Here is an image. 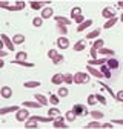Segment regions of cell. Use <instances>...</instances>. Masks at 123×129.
Listing matches in <instances>:
<instances>
[{"label": "cell", "instance_id": "1", "mask_svg": "<svg viewBox=\"0 0 123 129\" xmlns=\"http://www.w3.org/2000/svg\"><path fill=\"white\" fill-rule=\"evenodd\" d=\"M88 82H89V77H88L86 72H77V74L74 75V83H77V85H80V83H88Z\"/></svg>", "mask_w": 123, "mask_h": 129}, {"label": "cell", "instance_id": "2", "mask_svg": "<svg viewBox=\"0 0 123 129\" xmlns=\"http://www.w3.org/2000/svg\"><path fill=\"white\" fill-rule=\"evenodd\" d=\"M72 112L75 115H88L89 112H88V109L83 106V105H80V103H77V105H74V109H72Z\"/></svg>", "mask_w": 123, "mask_h": 129}, {"label": "cell", "instance_id": "3", "mask_svg": "<svg viewBox=\"0 0 123 129\" xmlns=\"http://www.w3.org/2000/svg\"><path fill=\"white\" fill-rule=\"evenodd\" d=\"M15 118H17V121H26V120L29 118L28 109H19L17 114H15Z\"/></svg>", "mask_w": 123, "mask_h": 129}, {"label": "cell", "instance_id": "4", "mask_svg": "<svg viewBox=\"0 0 123 129\" xmlns=\"http://www.w3.org/2000/svg\"><path fill=\"white\" fill-rule=\"evenodd\" d=\"M25 127H28V129H36V127H39V121L34 118V115L29 117V118L25 121Z\"/></svg>", "mask_w": 123, "mask_h": 129}, {"label": "cell", "instance_id": "5", "mask_svg": "<svg viewBox=\"0 0 123 129\" xmlns=\"http://www.w3.org/2000/svg\"><path fill=\"white\" fill-rule=\"evenodd\" d=\"M54 127L55 129H66L68 126L65 124V120H63V117H55V120H54Z\"/></svg>", "mask_w": 123, "mask_h": 129}, {"label": "cell", "instance_id": "6", "mask_svg": "<svg viewBox=\"0 0 123 129\" xmlns=\"http://www.w3.org/2000/svg\"><path fill=\"white\" fill-rule=\"evenodd\" d=\"M57 46H58V48H61V49H66V48L69 46V40H68L65 36H61V37H58V39H57Z\"/></svg>", "mask_w": 123, "mask_h": 129}, {"label": "cell", "instance_id": "7", "mask_svg": "<svg viewBox=\"0 0 123 129\" xmlns=\"http://www.w3.org/2000/svg\"><path fill=\"white\" fill-rule=\"evenodd\" d=\"M51 82H52V85H61L65 82V74H54Z\"/></svg>", "mask_w": 123, "mask_h": 129}, {"label": "cell", "instance_id": "8", "mask_svg": "<svg viewBox=\"0 0 123 129\" xmlns=\"http://www.w3.org/2000/svg\"><path fill=\"white\" fill-rule=\"evenodd\" d=\"M0 39L3 40V43L8 46V49H9V51H14V42H12L6 34H2V36H0Z\"/></svg>", "mask_w": 123, "mask_h": 129}, {"label": "cell", "instance_id": "9", "mask_svg": "<svg viewBox=\"0 0 123 129\" xmlns=\"http://www.w3.org/2000/svg\"><path fill=\"white\" fill-rule=\"evenodd\" d=\"M118 64H120V63H118V60H117V58L109 57V58L106 60V66L109 68V69H117V68H118Z\"/></svg>", "mask_w": 123, "mask_h": 129}, {"label": "cell", "instance_id": "10", "mask_svg": "<svg viewBox=\"0 0 123 129\" xmlns=\"http://www.w3.org/2000/svg\"><path fill=\"white\" fill-rule=\"evenodd\" d=\"M86 69H88V72L89 74H92V75H94V77H99V78H102V77H105L99 69H96L94 66H91V64H86Z\"/></svg>", "mask_w": 123, "mask_h": 129}, {"label": "cell", "instance_id": "11", "mask_svg": "<svg viewBox=\"0 0 123 129\" xmlns=\"http://www.w3.org/2000/svg\"><path fill=\"white\" fill-rule=\"evenodd\" d=\"M102 15H103L105 19L109 20V19H114V17H115V12H114L111 8H105V9L102 11Z\"/></svg>", "mask_w": 123, "mask_h": 129}, {"label": "cell", "instance_id": "12", "mask_svg": "<svg viewBox=\"0 0 123 129\" xmlns=\"http://www.w3.org/2000/svg\"><path fill=\"white\" fill-rule=\"evenodd\" d=\"M19 108L17 106H8V108H0V115H5V114H11V112H17Z\"/></svg>", "mask_w": 123, "mask_h": 129}, {"label": "cell", "instance_id": "13", "mask_svg": "<svg viewBox=\"0 0 123 129\" xmlns=\"http://www.w3.org/2000/svg\"><path fill=\"white\" fill-rule=\"evenodd\" d=\"M0 95H2L3 99H9V97L12 95V89L9 86H3L2 89H0Z\"/></svg>", "mask_w": 123, "mask_h": 129}, {"label": "cell", "instance_id": "14", "mask_svg": "<svg viewBox=\"0 0 123 129\" xmlns=\"http://www.w3.org/2000/svg\"><path fill=\"white\" fill-rule=\"evenodd\" d=\"M52 12H54V11H52L51 6H49V8H45V9L42 11V15H40V17H42V19H49V17H52Z\"/></svg>", "mask_w": 123, "mask_h": 129}, {"label": "cell", "instance_id": "15", "mask_svg": "<svg viewBox=\"0 0 123 129\" xmlns=\"http://www.w3.org/2000/svg\"><path fill=\"white\" fill-rule=\"evenodd\" d=\"M91 25H92V20H85L83 23H80V25H79V28H77V31H79V32H83V31H85L86 28H89Z\"/></svg>", "mask_w": 123, "mask_h": 129}, {"label": "cell", "instance_id": "16", "mask_svg": "<svg viewBox=\"0 0 123 129\" xmlns=\"http://www.w3.org/2000/svg\"><path fill=\"white\" fill-rule=\"evenodd\" d=\"M36 100H37L42 106H46V105H48V99H46L45 95H42V94H36Z\"/></svg>", "mask_w": 123, "mask_h": 129}, {"label": "cell", "instance_id": "17", "mask_svg": "<svg viewBox=\"0 0 123 129\" xmlns=\"http://www.w3.org/2000/svg\"><path fill=\"white\" fill-rule=\"evenodd\" d=\"M100 36V29H94V31H91V32H88V34H86V39L88 40H91V39H97ZM85 39V40H86Z\"/></svg>", "mask_w": 123, "mask_h": 129}, {"label": "cell", "instance_id": "18", "mask_svg": "<svg viewBox=\"0 0 123 129\" xmlns=\"http://www.w3.org/2000/svg\"><path fill=\"white\" fill-rule=\"evenodd\" d=\"M86 48V43H85V40H79L75 45H74V51H83Z\"/></svg>", "mask_w": 123, "mask_h": 129}, {"label": "cell", "instance_id": "19", "mask_svg": "<svg viewBox=\"0 0 123 129\" xmlns=\"http://www.w3.org/2000/svg\"><path fill=\"white\" fill-rule=\"evenodd\" d=\"M12 42H14V45H22V43L25 42V36H22V34H15V36L12 37Z\"/></svg>", "mask_w": 123, "mask_h": 129}, {"label": "cell", "instance_id": "20", "mask_svg": "<svg viewBox=\"0 0 123 129\" xmlns=\"http://www.w3.org/2000/svg\"><path fill=\"white\" fill-rule=\"evenodd\" d=\"M85 127H86V129H99V127H102V124H100V121H99V120H94V121L88 123Z\"/></svg>", "mask_w": 123, "mask_h": 129}, {"label": "cell", "instance_id": "21", "mask_svg": "<svg viewBox=\"0 0 123 129\" xmlns=\"http://www.w3.org/2000/svg\"><path fill=\"white\" fill-rule=\"evenodd\" d=\"M106 78H111V69L106 66V64H102V71H100Z\"/></svg>", "mask_w": 123, "mask_h": 129}, {"label": "cell", "instance_id": "22", "mask_svg": "<svg viewBox=\"0 0 123 129\" xmlns=\"http://www.w3.org/2000/svg\"><path fill=\"white\" fill-rule=\"evenodd\" d=\"M25 108H42V105L39 102H23Z\"/></svg>", "mask_w": 123, "mask_h": 129}, {"label": "cell", "instance_id": "23", "mask_svg": "<svg viewBox=\"0 0 123 129\" xmlns=\"http://www.w3.org/2000/svg\"><path fill=\"white\" fill-rule=\"evenodd\" d=\"M26 52L25 51H20V52H17V55H15V60L17 61H26Z\"/></svg>", "mask_w": 123, "mask_h": 129}, {"label": "cell", "instance_id": "24", "mask_svg": "<svg viewBox=\"0 0 123 129\" xmlns=\"http://www.w3.org/2000/svg\"><path fill=\"white\" fill-rule=\"evenodd\" d=\"M55 22H57V23H60V25H66V26L71 23L66 17H60V15H57V17H55Z\"/></svg>", "mask_w": 123, "mask_h": 129}, {"label": "cell", "instance_id": "25", "mask_svg": "<svg viewBox=\"0 0 123 129\" xmlns=\"http://www.w3.org/2000/svg\"><path fill=\"white\" fill-rule=\"evenodd\" d=\"M14 64H20V66H26V68H34V63H29V61H17L14 60Z\"/></svg>", "mask_w": 123, "mask_h": 129}, {"label": "cell", "instance_id": "26", "mask_svg": "<svg viewBox=\"0 0 123 129\" xmlns=\"http://www.w3.org/2000/svg\"><path fill=\"white\" fill-rule=\"evenodd\" d=\"M91 115H92V118H94V120H100V118H103V112H100V111H92Z\"/></svg>", "mask_w": 123, "mask_h": 129}, {"label": "cell", "instance_id": "27", "mask_svg": "<svg viewBox=\"0 0 123 129\" xmlns=\"http://www.w3.org/2000/svg\"><path fill=\"white\" fill-rule=\"evenodd\" d=\"M99 52L103 54V55H109V57L114 55V51H112V49H106V48H102V49H99Z\"/></svg>", "mask_w": 123, "mask_h": 129}, {"label": "cell", "instance_id": "28", "mask_svg": "<svg viewBox=\"0 0 123 129\" xmlns=\"http://www.w3.org/2000/svg\"><path fill=\"white\" fill-rule=\"evenodd\" d=\"M49 103L54 105V106L58 105V103H60V97H58V95H49Z\"/></svg>", "mask_w": 123, "mask_h": 129}, {"label": "cell", "instance_id": "29", "mask_svg": "<svg viewBox=\"0 0 123 129\" xmlns=\"http://www.w3.org/2000/svg\"><path fill=\"white\" fill-rule=\"evenodd\" d=\"M31 3V8H33V9H40L46 2H29Z\"/></svg>", "mask_w": 123, "mask_h": 129}, {"label": "cell", "instance_id": "30", "mask_svg": "<svg viewBox=\"0 0 123 129\" xmlns=\"http://www.w3.org/2000/svg\"><path fill=\"white\" fill-rule=\"evenodd\" d=\"M97 103V97L94 95V94H91V95H88V105H91V106H94Z\"/></svg>", "mask_w": 123, "mask_h": 129}, {"label": "cell", "instance_id": "31", "mask_svg": "<svg viewBox=\"0 0 123 129\" xmlns=\"http://www.w3.org/2000/svg\"><path fill=\"white\" fill-rule=\"evenodd\" d=\"M102 48H103V40H96L94 42V45H92V49H102Z\"/></svg>", "mask_w": 123, "mask_h": 129}, {"label": "cell", "instance_id": "32", "mask_svg": "<svg viewBox=\"0 0 123 129\" xmlns=\"http://www.w3.org/2000/svg\"><path fill=\"white\" fill-rule=\"evenodd\" d=\"M82 14V9L79 8V6H75V8H72V11H71V15H72V19H75L77 15H80Z\"/></svg>", "mask_w": 123, "mask_h": 129}, {"label": "cell", "instance_id": "33", "mask_svg": "<svg viewBox=\"0 0 123 129\" xmlns=\"http://www.w3.org/2000/svg\"><path fill=\"white\" fill-rule=\"evenodd\" d=\"M48 115H51V117H58V115H60V111H58L57 108H52V109L48 111Z\"/></svg>", "mask_w": 123, "mask_h": 129}, {"label": "cell", "instance_id": "34", "mask_svg": "<svg viewBox=\"0 0 123 129\" xmlns=\"http://www.w3.org/2000/svg\"><path fill=\"white\" fill-rule=\"evenodd\" d=\"M68 94H69V91H68L66 88H60V89L57 91V95H58V97H66Z\"/></svg>", "mask_w": 123, "mask_h": 129}, {"label": "cell", "instance_id": "35", "mask_svg": "<svg viewBox=\"0 0 123 129\" xmlns=\"http://www.w3.org/2000/svg\"><path fill=\"white\" fill-rule=\"evenodd\" d=\"M63 60H65V58H63V55H61V54H57V55L52 58V63H54V64H58V63H61Z\"/></svg>", "mask_w": 123, "mask_h": 129}, {"label": "cell", "instance_id": "36", "mask_svg": "<svg viewBox=\"0 0 123 129\" xmlns=\"http://www.w3.org/2000/svg\"><path fill=\"white\" fill-rule=\"evenodd\" d=\"M40 86V82H26L25 83V88H39Z\"/></svg>", "mask_w": 123, "mask_h": 129}, {"label": "cell", "instance_id": "37", "mask_svg": "<svg viewBox=\"0 0 123 129\" xmlns=\"http://www.w3.org/2000/svg\"><path fill=\"white\" fill-rule=\"evenodd\" d=\"M65 83H68V85L74 83V75L72 74H65Z\"/></svg>", "mask_w": 123, "mask_h": 129}, {"label": "cell", "instance_id": "38", "mask_svg": "<svg viewBox=\"0 0 123 129\" xmlns=\"http://www.w3.org/2000/svg\"><path fill=\"white\" fill-rule=\"evenodd\" d=\"M57 28H58V31H60V34H61V36H65L66 32H68L66 25H60V23H57Z\"/></svg>", "mask_w": 123, "mask_h": 129}, {"label": "cell", "instance_id": "39", "mask_svg": "<svg viewBox=\"0 0 123 129\" xmlns=\"http://www.w3.org/2000/svg\"><path fill=\"white\" fill-rule=\"evenodd\" d=\"M115 22H117V19L114 17V19H109V20H108L106 22V25H105V28H108V29H109V28H112L114 25H115Z\"/></svg>", "mask_w": 123, "mask_h": 129}, {"label": "cell", "instance_id": "40", "mask_svg": "<svg viewBox=\"0 0 123 129\" xmlns=\"http://www.w3.org/2000/svg\"><path fill=\"white\" fill-rule=\"evenodd\" d=\"M75 117H77V115L74 114V112H72V111H69V112H66V120H68V121H74V120H75Z\"/></svg>", "mask_w": 123, "mask_h": 129}, {"label": "cell", "instance_id": "41", "mask_svg": "<svg viewBox=\"0 0 123 129\" xmlns=\"http://www.w3.org/2000/svg\"><path fill=\"white\" fill-rule=\"evenodd\" d=\"M42 23H43V19H42V17H36V19L33 20V25H34V26H37V28H39V26H42Z\"/></svg>", "mask_w": 123, "mask_h": 129}, {"label": "cell", "instance_id": "42", "mask_svg": "<svg viewBox=\"0 0 123 129\" xmlns=\"http://www.w3.org/2000/svg\"><path fill=\"white\" fill-rule=\"evenodd\" d=\"M115 100H117V102H120V103H123V89H121V91H118V92L115 94Z\"/></svg>", "mask_w": 123, "mask_h": 129}, {"label": "cell", "instance_id": "43", "mask_svg": "<svg viewBox=\"0 0 123 129\" xmlns=\"http://www.w3.org/2000/svg\"><path fill=\"white\" fill-rule=\"evenodd\" d=\"M96 97H97V102H100L102 105H106V103H108V102H106V99H105V97H103V95H100V94H97Z\"/></svg>", "mask_w": 123, "mask_h": 129}, {"label": "cell", "instance_id": "44", "mask_svg": "<svg viewBox=\"0 0 123 129\" xmlns=\"http://www.w3.org/2000/svg\"><path fill=\"white\" fill-rule=\"evenodd\" d=\"M74 20H75L77 23H79V25H80V23H83V22H85V17H83V15L80 14V15H77V17H75Z\"/></svg>", "mask_w": 123, "mask_h": 129}, {"label": "cell", "instance_id": "45", "mask_svg": "<svg viewBox=\"0 0 123 129\" xmlns=\"http://www.w3.org/2000/svg\"><path fill=\"white\" fill-rule=\"evenodd\" d=\"M102 127H105V129H112L114 126H112V123H105V124H102Z\"/></svg>", "mask_w": 123, "mask_h": 129}, {"label": "cell", "instance_id": "46", "mask_svg": "<svg viewBox=\"0 0 123 129\" xmlns=\"http://www.w3.org/2000/svg\"><path fill=\"white\" fill-rule=\"evenodd\" d=\"M15 3H17L15 6H17L19 9H23V8H25V2H15Z\"/></svg>", "mask_w": 123, "mask_h": 129}, {"label": "cell", "instance_id": "47", "mask_svg": "<svg viewBox=\"0 0 123 129\" xmlns=\"http://www.w3.org/2000/svg\"><path fill=\"white\" fill-rule=\"evenodd\" d=\"M8 3H9V2H0V8H5V9H6V8L9 6Z\"/></svg>", "mask_w": 123, "mask_h": 129}, {"label": "cell", "instance_id": "48", "mask_svg": "<svg viewBox=\"0 0 123 129\" xmlns=\"http://www.w3.org/2000/svg\"><path fill=\"white\" fill-rule=\"evenodd\" d=\"M6 55H8V52H5V51L0 49V58H2V57H6Z\"/></svg>", "mask_w": 123, "mask_h": 129}, {"label": "cell", "instance_id": "49", "mask_svg": "<svg viewBox=\"0 0 123 129\" xmlns=\"http://www.w3.org/2000/svg\"><path fill=\"white\" fill-rule=\"evenodd\" d=\"M111 123H118V124H123V120H112Z\"/></svg>", "mask_w": 123, "mask_h": 129}, {"label": "cell", "instance_id": "50", "mask_svg": "<svg viewBox=\"0 0 123 129\" xmlns=\"http://www.w3.org/2000/svg\"><path fill=\"white\" fill-rule=\"evenodd\" d=\"M3 66H5V63H3V60H2V58H0V69H2Z\"/></svg>", "mask_w": 123, "mask_h": 129}, {"label": "cell", "instance_id": "51", "mask_svg": "<svg viewBox=\"0 0 123 129\" xmlns=\"http://www.w3.org/2000/svg\"><path fill=\"white\" fill-rule=\"evenodd\" d=\"M3 45H5V43H3V40H0V49L3 48Z\"/></svg>", "mask_w": 123, "mask_h": 129}, {"label": "cell", "instance_id": "52", "mask_svg": "<svg viewBox=\"0 0 123 129\" xmlns=\"http://www.w3.org/2000/svg\"><path fill=\"white\" fill-rule=\"evenodd\" d=\"M118 6H120V8L123 9V0H121V2H118Z\"/></svg>", "mask_w": 123, "mask_h": 129}, {"label": "cell", "instance_id": "53", "mask_svg": "<svg viewBox=\"0 0 123 129\" xmlns=\"http://www.w3.org/2000/svg\"><path fill=\"white\" fill-rule=\"evenodd\" d=\"M120 20H121V22H123V14H121V17H120Z\"/></svg>", "mask_w": 123, "mask_h": 129}, {"label": "cell", "instance_id": "54", "mask_svg": "<svg viewBox=\"0 0 123 129\" xmlns=\"http://www.w3.org/2000/svg\"><path fill=\"white\" fill-rule=\"evenodd\" d=\"M121 105H123V103H121Z\"/></svg>", "mask_w": 123, "mask_h": 129}]
</instances>
